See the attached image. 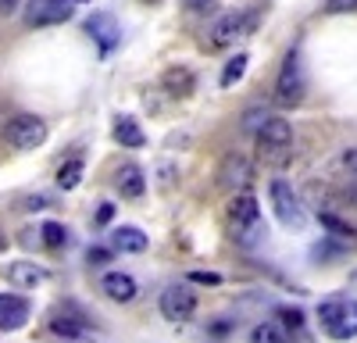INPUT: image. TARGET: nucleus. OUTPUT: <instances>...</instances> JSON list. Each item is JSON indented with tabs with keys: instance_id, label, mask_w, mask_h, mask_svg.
<instances>
[{
	"instance_id": "f257e3e1",
	"label": "nucleus",
	"mask_w": 357,
	"mask_h": 343,
	"mask_svg": "<svg viewBox=\"0 0 357 343\" xmlns=\"http://www.w3.org/2000/svg\"><path fill=\"white\" fill-rule=\"evenodd\" d=\"M257 25V11H225L211 22V29H207V47L211 50H229L236 47L247 33H254Z\"/></svg>"
},
{
	"instance_id": "f03ea898",
	"label": "nucleus",
	"mask_w": 357,
	"mask_h": 343,
	"mask_svg": "<svg viewBox=\"0 0 357 343\" xmlns=\"http://www.w3.org/2000/svg\"><path fill=\"white\" fill-rule=\"evenodd\" d=\"M229 225L240 243H254L261 236V208L250 193H236L229 200Z\"/></svg>"
},
{
	"instance_id": "7ed1b4c3",
	"label": "nucleus",
	"mask_w": 357,
	"mask_h": 343,
	"mask_svg": "<svg viewBox=\"0 0 357 343\" xmlns=\"http://www.w3.org/2000/svg\"><path fill=\"white\" fill-rule=\"evenodd\" d=\"M318 322L333 340L357 336V300H325L318 307Z\"/></svg>"
},
{
	"instance_id": "20e7f679",
	"label": "nucleus",
	"mask_w": 357,
	"mask_h": 343,
	"mask_svg": "<svg viewBox=\"0 0 357 343\" xmlns=\"http://www.w3.org/2000/svg\"><path fill=\"white\" fill-rule=\"evenodd\" d=\"M301 100H304V65H301V54L289 50L279 68V79H275V104L296 107Z\"/></svg>"
},
{
	"instance_id": "39448f33",
	"label": "nucleus",
	"mask_w": 357,
	"mask_h": 343,
	"mask_svg": "<svg viewBox=\"0 0 357 343\" xmlns=\"http://www.w3.org/2000/svg\"><path fill=\"white\" fill-rule=\"evenodd\" d=\"M4 139L15 151H36L47 139V122L36 119V114H11L4 122Z\"/></svg>"
},
{
	"instance_id": "423d86ee",
	"label": "nucleus",
	"mask_w": 357,
	"mask_h": 343,
	"mask_svg": "<svg viewBox=\"0 0 357 343\" xmlns=\"http://www.w3.org/2000/svg\"><path fill=\"white\" fill-rule=\"evenodd\" d=\"M268 197H272L275 218H279L286 229H304V225H307V215H304L301 197H296V190H293L286 179H272V186H268Z\"/></svg>"
},
{
	"instance_id": "0eeeda50",
	"label": "nucleus",
	"mask_w": 357,
	"mask_h": 343,
	"mask_svg": "<svg viewBox=\"0 0 357 343\" xmlns=\"http://www.w3.org/2000/svg\"><path fill=\"white\" fill-rule=\"evenodd\" d=\"M250 183H254V165H250V158H243V154H225L222 165H218V190L229 193V197H236V193H247Z\"/></svg>"
},
{
	"instance_id": "6e6552de",
	"label": "nucleus",
	"mask_w": 357,
	"mask_h": 343,
	"mask_svg": "<svg viewBox=\"0 0 357 343\" xmlns=\"http://www.w3.org/2000/svg\"><path fill=\"white\" fill-rule=\"evenodd\" d=\"M193 311H197V297L186 282H172L165 286V294H161V314L168 322H190L193 319Z\"/></svg>"
},
{
	"instance_id": "1a4fd4ad",
	"label": "nucleus",
	"mask_w": 357,
	"mask_h": 343,
	"mask_svg": "<svg viewBox=\"0 0 357 343\" xmlns=\"http://www.w3.org/2000/svg\"><path fill=\"white\" fill-rule=\"evenodd\" d=\"M72 15H75V8L65 4V0H29V8H25L29 25H61Z\"/></svg>"
},
{
	"instance_id": "9d476101",
	"label": "nucleus",
	"mask_w": 357,
	"mask_h": 343,
	"mask_svg": "<svg viewBox=\"0 0 357 343\" xmlns=\"http://www.w3.org/2000/svg\"><path fill=\"white\" fill-rule=\"evenodd\" d=\"M254 136H257V147H293V143H296L293 125L286 119H279V114H268L264 125Z\"/></svg>"
},
{
	"instance_id": "9b49d317",
	"label": "nucleus",
	"mask_w": 357,
	"mask_h": 343,
	"mask_svg": "<svg viewBox=\"0 0 357 343\" xmlns=\"http://www.w3.org/2000/svg\"><path fill=\"white\" fill-rule=\"evenodd\" d=\"M86 33L100 43V54H111V50L118 47V40H122V29H118V22H114L111 15H104V11H100V15H89Z\"/></svg>"
},
{
	"instance_id": "f8f14e48",
	"label": "nucleus",
	"mask_w": 357,
	"mask_h": 343,
	"mask_svg": "<svg viewBox=\"0 0 357 343\" xmlns=\"http://www.w3.org/2000/svg\"><path fill=\"white\" fill-rule=\"evenodd\" d=\"M29 322V300L18 294H0V329L15 333Z\"/></svg>"
},
{
	"instance_id": "ddd939ff",
	"label": "nucleus",
	"mask_w": 357,
	"mask_h": 343,
	"mask_svg": "<svg viewBox=\"0 0 357 343\" xmlns=\"http://www.w3.org/2000/svg\"><path fill=\"white\" fill-rule=\"evenodd\" d=\"M4 275H8L11 286H18V290H36V286L47 279V268L36 265V261H11L4 268Z\"/></svg>"
},
{
	"instance_id": "4468645a",
	"label": "nucleus",
	"mask_w": 357,
	"mask_h": 343,
	"mask_svg": "<svg viewBox=\"0 0 357 343\" xmlns=\"http://www.w3.org/2000/svg\"><path fill=\"white\" fill-rule=\"evenodd\" d=\"M50 333L61 336V340H82L86 336V319H82L79 311L65 307V311L50 314Z\"/></svg>"
},
{
	"instance_id": "2eb2a0df",
	"label": "nucleus",
	"mask_w": 357,
	"mask_h": 343,
	"mask_svg": "<svg viewBox=\"0 0 357 343\" xmlns=\"http://www.w3.org/2000/svg\"><path fill=\"white\" fill-rule=\"evenodd\" d=\"M104 294L114 300V304H129L136 297V279L129 272H107L104 275Z\"/></svg>"
},
{
	"instance_id": "dca6fc26",
	"label": "nucleus",
	"mask_w": 357,
	"mask_h": 343,
	"mask_svg": "<svg viewBox=\"0 0 357 343\" xmlns=\"http://www.w3.org/2000/svg\"><path fill=\"white\" fill-rule=\"evenodd\" d=\"M161 82H165V90H168L172 97H190V93H193V86H197L193 72H190V68H183V65H175V68H168Z\"/></svg>"
},
{
	"instance_id": "f3484780",
	"label": "nucleus",
	"mask_w": 357,
	"mask_h": 343,
	"mask_svg": "<svg viewBox=\"0 0 357 343\" xmlns=\"http://www.w3.org/2000/svg\"><path fill=\"white\" fill-rule=\"evenodd\" d=\"M118 190H122L129 200L143 197L146 193V179H143V168L139 165H122V172H118Z\"/></svg>"
},
{
	"instance_id": "a211bd4d",
	"label": "nucleus",
	"mask_w": 357,
	"mask_h": 343,
	"mask_svg": "<svg viewBox=\"0 0 357 343\" xmlns=\"http://www.w3.org/2000/svg\"><path fill=\"white\" fill-rule=\"evenodd\" d=\"M111 247L114 250H122V254H143L146 250V233H139V229H114V236H111Z\"/></svg>"
},
{
	"instance_id": "6ab92c4d",
	"label": "nucleus",
	"mask_w": 357,
	"mask_h": 343,
	"mask_svg": "<svg viewBox=\"0 0 357 343\" xmlns=\"http://www.w3.org/2000/svg\"><path fill=\"white\" fill-rule=\"evenodd\" d=\"M114 139L122 143V147H143L146 143V136H143V129L136 125V119H129V114H122V119L114 122Z\"/></svg>"
},
{
	"instance_id": "aec40b11",
	"label": "nucleus",
	"mask_w": 357,
	"mask_h": 343,
	"mask_svg": "<svg viewBox=\"0 0 357 343\" xmlns=\"http://www.w3.org/2000/svg\"><path fill=\"white\" fill-rule=\"evenodd\" d=\"M250 343H289V336L279 322H261V326H254Z\"/></svg>"
},
{
	"instance_id": "412c9836",
	"label": "nucleus",
	"mask_w": 357,
	"mask_h": 343,
	"mask_svg": "<svg viewBox=\"0 0 357 343\" xmlns=\"http://www.w3.org/2000/svg\"><path fill=\"white\" fill-rule=\"evenodd\" d=\"M293 158V147H257V161L268 168H282Z\"/></svg>"
},
{
	"instance_id": "4be33fe9",
	"label": "nucleus",
	"mask_w": 357,
	"mask_h": 343,
	"mask_svg": "<svg viewBox=\"0 0 357 343\" xmlns=\"http://www.w3.org/2000/svg\"><path fill=\"white\" fill-rule=\"evenodd\" d=\"M247 61H250L247 54H236L232 61L225 65V72H222V86H236V82H240V79H243V72H247Z\"/></svg>"
},
{
	"instance_id": "5701e85b",
	"label": "nucleus",
	"mask_w": 357,
	"mask_h": 343,
	"mask_svg": "<svg viewBox=\"0 0 357 343\" xmlns=\"http://www.w3.org/2000/svg\"><path fill=\"white\" fill-rule=\"evenodd\" d=\"M79 179H82V161H65L61 172H57V186H61V190L79 186Z\"/></svg>"
},
{
	"instance_id": "b1692460",
	"label": "nucleus",
	"mask_w": 357,
	"mask_h": 343,
	"mask_svg": "<svg viewBox=\"0 0 357 343\" xmlns=\"http://www.w3.org/2000/svg\"><path fill=\"white\" fill-rule=\"evenodd\" d=\"M40 236H43V243H47L50 250H57V247H65V225H61V222H43Z\"/></svg>"
},
{
	"instance_id": "393cba45",
	"label": "nucleus",
	"mask_w": 357,
	"mask_h": 343,
	"mask_svg": "<svg viewBox=\"0 0 357 343\" xmlns=\"http://www.w3.org/2000/svg\"><path fill=\"white\" fill-rule=\"evenodd\" d=\"M321 225L329 229V233L343 236V240H357V229H354V225H347V222H343V218H336V215H321Z\"/></svg>"
},
{
	"instance_id": "a878e982",
	"label": "nucleus",
	"mask_w": 357,
	"mask_h": 343,
	"mask_svg": "<svg viewBox=\"0 0 357 343\" xmlns=\"http://www.w3.org/2000/svg\"><path fill=\"white\" fill-rule=\"evenodd\" d=\"M183 8L190 15H211V11H218V0H183Z\"/></svg>"
},
{
	"instance_id": "bb28decb",
	"label": "nucleus",
	"mask_w": 357,
	"mask_h": 343,
	"mask_svg": "<svg viewBox=\"0 0 357 343\" xmlns=\"http://www.w3.org/2000/svg\"><path fill=\"white\" fill-rule=\"evenodd\" d=\"M264 119H268V111H264V107H254L247 119H243V129H247V132H257V129L264 125Z\"/></svg>"
},
{
	"instance_id": "cd10ccee",
	"label": "nucleus",
	"mask_w": 357,
	"mask_h": 343,
	"mask_svg": "<svg viewBox=\"0 0 357 343\" xmlns=\"http://www.w3.org/2000/svg\"><path fill=\"white\" fill-rule=\"evenodd\" d=\"M325 11H329V15H347V11H357V0H325Z\"/></svg>"
},
{
	"instance_id": "c85d7f7f",
	"label": "nucleus",
	"mask_w": 357,
	"mask_h": 343,
	"mask_svg": "<svg viewBox=\"0 0 357 343\" xmlns=\"http://www.w3.org/2000/svg\"><path fill=\"white\" fill-rule=\"evenodd\" d=\"M186 279L190 282H200V286H222V275L218 272H190Z\"/></svg>"
},
{
	"instance_id": "c756f323",
	"label": "nucleus",
	"mask_w": 357,
	"mask_h": 343,
	"mask_svg": "<svg viewBox=\"0 0 357 343\" xmlns=\"http://www.w3.org/2000/svg\"><path fill=\"white\" fill-rule=\"evenodd\" d=\"M343 172H347V179L357 183V147H350V151L343 154Z\"/></svg>"
},
{
	"instance_id": "7c9ffc66",
	"label": "nucleus",
	"mask_w": 357,
	"mask_h": 343,
	"mask_svg": "<svg viewBox=\"0 0 357 343\" xmlns=\"http://www.w3.org/2000/svg\"><path fill=\"white\" fill-rule=\"evenodd\" d=\"M107 257H111V250H104V247H93V250H89V261H93V265H104Z\"/></svg>"
},
{
	"instance_id": "2f4dec72",
	"label": "nucleus",
	"mask_w": 357,
	"mask_h": 343,
	"mask_svg": "<svg viewBox=\"0 0 357 343\" xmlns=\"http://www.w3.org/2000/svg\"><path fill=\"white\" fill-rule=\"evenodd\" d=\"M111 215H114V208H111V204H100V211H97V225H107Z\"/></svg>"
},
{
	"instance_id": "473e14b6",
	"label": "nucleus",
	"mask_w": 357,
	"mask_h": 343,
	"mask_svg": "<svg viewBox=\"0 0 357 343\" xmlns=\"http://www.w3.org/2000/svg\"><path fill=\"white\" fill-rule=\"evenodd\" d=\"M282 319L289 326H301V311H296V307H282Z\"/></svg>"
},
{
	"instance_id": "72a5a7b5",
	"label": "nucleus",
	"mask_w": 357,
	"mask_h": 343,
	"mask_svg": "<svg viewBox=\"0 0 357 343\" xmlns=\"http://www.w3.org/2000/svg\"><path fill=\"white\" fill-rule=\"evenodd\" d=\"M18 4H22V0H0V15H11Z\"/></svg>"
},
{
	"instance_id": "f704fd0d",
	"label": "nucleus",
	"mask_w": 357,
	"mask_h": 343,
	"mask_svg": "<svg viewBox=\"0 0 357 343\" xmlns=\"http://www.w3.org/2000/svg\"><path fill=\"white\" fill-rule=\"evenodd\" d=\"M65 4H72V8H79V4H86V0H65Z\"/></svg>"
},
{
	"instance_id": "c9c22d12",
	"label": "nucleus",
	"mask_w": 357,
	"mask_h": 343,
	"mask_svg": "<svg viewBox=\"0 0 357 343\" xmlns=\"http://www.w3.org/2000/svg\"><path fill=\"white\" fill-rule=\"evenodd\" d=\"M0 250H4V236H0Z\"/></svg>"
}]
</instances>
